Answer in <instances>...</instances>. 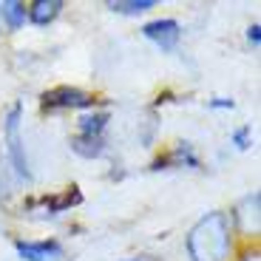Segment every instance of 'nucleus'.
Listing matches in <instances>:
<instances>
[{"label": "nucleus", "instance_id": "nucleus-10", "mask_svg": "<svg viewBox=\"0 0 261 261\" xmlns=\"http://www.w3.org/2000/svg\"><path fill=\"white\" fill-rule=\"evenodd\" d=\"M71 148L77 150L80 156H85V159H97V156H102V153H105L102 139H91V137H77L71 142Z\"/></svg>", "mask_w": 261, "mask_h": 261}, {"label": "nucleus", "instance_id": "nucleus-1", "mask_svg": "<svg viewBox=\"0 0 261 261\" xmlns=\"http://www.w3.org/2000/svg\"><path fill=\"white\" fill-rule=\"evenodd\" d=\"M230 219L222 210L202 216L188 233V255L193 261H224L230 253Z\"/></svg>", "mask_w": 261, "mask_h": 261}, {"label": "nucleus", "instance_id": "nucleus-14", "mask_svg": "<svg viewBox=\"0 0 261 261\" xmlns=\"http://www.w3.org/2000/svg\"><path fill=\"white\" fill-rule=\"evenodd\" d=\"M128 261H142V258H128Z\"/></svg>", "mask_w": 261, "mask_h": 261}, {"label": "nucleus", "instance_id": "nucleus-8", "mask_svg": "<svg viewBox=\"0 0 261 261\" xmlns=\"http://www.w3.org/2000/svg\"><path fill=\"white\" fill-rule=\"evenodd\" d=\"M105 125H108V114H85V117H80V137L102 139Z\"/></svg>", "mask_w": 261, "mask_h": 261}, {"label": "nucleus", "instance_id": "nucleus-12", "mask_svg": "<svg viewBox=\"0 0 261 261\" xmlns=\"http://www.w3.org/2000/svg\"><path fill=\"white\" fill-rule=\"evenodd\" d=\"M247 40L253 43V46H258V43H261V26H258V23H253V26L247 29Z\"/></svg>", "mask_w": 261, "mask_h": 261}, {"label": "nucleus", "instance_id": "nucleus-7", "mask_svg": "<svg viewBox=\"0 0 261 261\" xmlns=\"http://www.w3.org/2000/svg\"><path fill=\"white\" fill-rule=\"evenodd\" d=\"M0 14H3V23H6L12 32H17L20 26H26V3H20V0H6V3H0Z\"/></svg>", "mask_w": 261, "mask_h": 261}, {"label": "nucleus", "instance_id": "nucleus-9", "mask_svg": "<svg viewBox=\"0 0 261 261\" xmlns=\"http://www.w3.org/2000/svg\"><path fill=\"white\" fill-rule=\"evenodd\" d=\"M156 6V0H114L108 3V9L117 14H145Z\"/></svg>", "mask_w": 261, "mask_h": 261}, {"label": "nucleus", "instance_id": "nucleus-11", "mask_svg": "<svg viewBox=\"0 0 261 261\" xmlns=\"http://www.w3.org/2000/svg\"><path fill=\"white\" fill-rule=\"evenodd\" d=\"M233 145L239 150H247L250 145H253V139H250V128L244 125V128H239V130H233Z\"/></svg>", "mask_w": 261, "mask_h": 261}, {"label": "nucleus", "instance_id": "nucleus-3", "mask_svg": "<svg viewBox=\"0 0 261 261\" xmlns=\"http://www.w3.org/2000/svg\"><path fill=\"white\" fill-rule=\"evenodd\" d=\"M94 97L91 94L80 91V88H71V85H60V88H51V91L43 94V108L46 111H68V108H91Z\"/></svg>", "mask_w": 261, "mask_h": 261}, {"label": "nucleus", "instance_id": "nucleus-5", "mask_svg": "<svg viewBox=\"0 0 261 261\" xmlns=\"http://www.w3.org/2000/svg\"><path fill=\"white\" fill-rule=\"evenodd\" d=\"M17 255L23 261H60L63 258V247L57 239H43V242H23L20 239L14 244Z\"/></svg>", "mask_w": 261, "mask_h": 261}, {"label": "nucleus", "instance_id": "nucleus-13", "mask_svg": "<svg viewBox=\"0 0 261 261\" xmlns=\"http://www.w3.org/2000/svg\"><path fill=\"white\" fill-rule=\"evenodd\" d=\"M210 108H233V99H227V97H216V99H210Z\"/></svg>", "mask_w": 261, "mask_h": 261}, {"label": "nucleus", "instance_id": "nucleus-4", "mask_svg": "<svg viewBox=\"0 0 261 261\" xmlns=\"http://www.w3.org/2000/svg\"><path fill=\"white\" fill-rule=\"evenodd\" d=\"M142 34L150 40V43H156L162 51H173L176 43H179V37H182V26H179L176 20L162 17V20H150V23H145Z\"/></svg>", "mask_w": 261, "mask_h": 261}, {"label": "nucleus", "instance_id": "nucleus-2", "mask_svg": "<svg viewBox=\"0 0 261 261\" xmlns=\"http://www.w3.org/2000/svg\"><path fill=\"white\" fill-rule=\"evenodd\" d=\"M20 117H23V108L12 105V111L3 119V142H6V153L9 162H12L14 173L20 179H32V170H29V156H26V142H23V134H20Z\"/></svg>", "mask_w": 261, "mask_h": 261}, {"label": "nucleus", "instance_id": "nucleus-6", "mask_svg": "<svg viewBox=\"0 0 261 261\" xmlns=\"http://www.w3.org/2000/svg\"><path fill=\"white\" fill-rule=\"evenodd\" d=\"M63 9V0H34L32 6H26V17L34 26H48Z\"/></svg>", "mask_w": 261, "mask_h": 261}]
</instances>
